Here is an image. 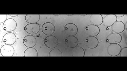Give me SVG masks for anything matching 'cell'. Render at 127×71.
Segmentation results:
<instances>
[{"label": "cell", "mask_w": 127, "mask_h": 71, "mask_svg": "<svg viewBox=\"0 0 127 71\" xmlns=\"http://www.w3.org/2000/svg\"><path fill=\"white\" fill-rule=\"evenodd\" d=\"M17 25V22L14 19L9 18L3 23V28L5 31L10 32L14 30L16 28Z\"/></svg>", "instance_id": "1"}, {"label": "cell", "mask_w": 127, "mask_h": 71, "mask_svg": "<svg viewBox=\"0 0 127 71\" xmlns=\"http://www.w3.org/2000/svg\"><path fill=\"white\" fill-rule=\"evenodd\" d=\"M44 43L47 48L52 49L55 48L57 46L58 41L56 37L54 36L50 35L45 39Z\"/></svg>", "instance_id": "2"}, {"label": "cell", "mask_w": 127, "mask_h": 71, "mask_svg": "<svg viewBox=\"0 0 127 71\" xmlns=\"http://www.w3.org/2000/svg\"><path fill=\"white\" fill-rule=\"evenodd\" d=\"M40 29V27L37 23H29L26 25L24 30L27 33L31 35L37 34Z\"/></svg>", "instance_id": "3"}, {"label": "cell", "mask_w": 127, "mask_h": 71, "mask_svg": "<svg viewBox=\"0 0 127 71\" xmlns=\"http://www.w3.org/2000/svg\"><path fill=\"white\" fill-rule=\"evenodd\" d=\"M64 30L67 35L69 36H74L77 34L78 29L76 25L72 23H69L65 26Z\"/></svg>", "instance_id": "4"}, {"label": "cell", "mask_w": 127, "mask_h": 71, "mask_svg": "<svg viewBox=\"0 0 127 71\" xmlns=\"http://www.w3.org/2000/svg\"><path fill=\"white\" fill-rule=\"evenodd\" d=\"M121 49V47L120 45L112 44L108 46L107 51L108 53L110 56H116L120 54Z\"/></svg>", "instance_id": "5"}, {"label": "cell", "mask_w": 127, "mask_h": 71, "mask_svg": "<svg viewBox=\"0 0 127 71\" xmlns=\"http://www.w3.org/2000/svg\"><path fill=\"white\" fill-rule=\"evenodd\" d=\"M14 53V49L11 45H4L0 49L1 54L3 57H11L13 56Z\"/></svg>", "instance_id": "6"}, {"label": "cell", "mask_w": 127, "mask_h": 71, "mask_svg": "<svg viewBox=\"0 0 127 71\" xmlns=\"http://www.w3.org/2000/svg\"><path fill=\"white\" fill-rule=\"evenodd\" d=\"M122 37L120 34L113 33L109 35L106 38V42L110 44H118L122 40Z\"/></svg>", "instance_id": "7"}, {"label": "cell", "mask_w": 127, "mask_h": 71, "mask_svg": "<svg viewBox=\"0 0 127 71\" xmlns=\"http://www.w3.org/2000/svg\"><path fill=\"white\" fill-rule=\"evenodd\" d=\"M42 33L45 35L50 36L53 35L55 32V27L52 23L46 22L43 25L42 27Z\"/></svg>", "instance_id": "8"}, {"label": "cell", "mask_w": 127, "mask_h": 71, "mask_svg": "<svg viewBox=\"0 0 127 71\" xmlns=\"http://www.w3.org/2000/svg\"><path fill=\"white\" fill-rule=\"evenodd\" d=\"M23 43L26 47L31 48L33 47L36 45V39L32 35H27L24 38Z\"/></svg>", "instance_id": "9"}, {"label": "cell", "mask_w": 127, "mask_h": 71, "mask_svg": "<svg viewBox=\"0 0 127 71\" xmlns=\"http://www.w3.org/2000/svg\"><path fill=\"white\" fill-rule=\"evenodd\" d=\"M17 38L15 34L12 33H7L3 37L2 40L5 44L10 45H13L16 41Z\"/></svg>", "instance_id": "10"}, {"label": "cell", "mask_w": 127, "mask_h": 71, "mask_svg": "<svg viewBox=\"0 0 127 71\" xmlns=\"http://www.w3.org/2000/svg\"><path fill=\"white\" fill-rule=\"evenodd\" d=\"M85 30L87 34L91 36H95L100 32V29L97 26L90 25L86 26Z\"/></svg>", "instance_id": "11"}, {"label": "cell", "mask_w": 127, "mask_h": 71, "mask_svg": "<svg viewBox=\"0 0 127 71\" xmlns=\"http://www.w3.org/2000/svg\"><path fill=\"white\" fill-rule=\"evenodd\" d=\"M117 17L115 15H107L103 18V25L106 27H110L117 21Z\"/></svg>", "instance_id": "12"}, {"label": "cell", "mask_w": 127, "mask_h": 71, "mask_svg": "<svg viewBox=\"0 0 127 71\" xmlns=\"http://www.w3.org/2000/svg\"><path fill=\"white\" fill-rule=\"evenodd\" d=\"M85 43L87 47L90 49L96 48L98 45L99 41L98 39L94 36H90L85 39Z\"/></svg>", "instance_id": "13"}, {"label": "cell", "mask_w": 127, "mask_h": 71, "mask_svg": "<svg viewBox=\"0 0 127 71\" xmlns=\"http://www.w3.org/2000/svg\"><path fill=\"white\" fill-rule=\"evenodd\" d=\"M66 45L69 48H73L77 47L79 43L78 39L74 36H69L66 38L65 40Z\"/></svg>", "instance_id": "14"}, {"label": "cell", "mask_w": 127, "mask_h": 71, "mask_svg": "<svg viewBox=\"0 0 127 71\" xmlns=\"http://www.w3.org/2000/svg\"><path fill=\"white\" fill-rule=\"evenodd\" d=\"M112 30L115 33L120 34L122 33L125 29V25L123 22L118 21L114 23L112 27Z\"/></svg>", "instance_id": "15"}, {"label": "cell", "mask_w": 127, "mask_h": 71, "mask_svg": "<svg viewBox=\"0 0 127 71\" xmlns=\"http://www.w3.org/2000/svg\"><path fill=\"white\" fill-rule=\"evenodd\" d=\"M90 20L93 25L100 26L103 23V18L101 15H92L90 16Z\"/></svg>", "instance_id": "16"}, {"label": "cell", "mask_w": 127, "mask_h": 71, "mask_svg": "<svg viewBox=\"0 0 127 71\" xmlns=\"http://www.w3.org/2000/svg\"><path fill=\"white\" fill-rule=\"evenodd\" d=\"M25 19L26 21L29 23H36L40 19V16L39 15H27Z\"/></svg>", "instance_id": "17"}, {"label": "cell", "mask_w": 127, "mask_h": 71, "mask_svg": "<svg viewBox=\"0 0 127 71\" xmlns=\"http://www.w3.org/2000/svg\"><path fill=\"white\" fill-rule=\"evenodd\" d=\"M85 52L84 49L80 47L73 48L72 51V56L73 57H84Z\"/></svg>", "instance_id": "18"}, {"label": "cell", "mask_w": 127, "mask_h": 71, "mask_svg": "<svg viewBox=\"0 0 127 71\" xmlns=\"http://www.w3.org/2000/svg\"><path fill=\"white\" fill-rule=\"evenodd\" d=\"M24 57H37L38 54L37 50L33 47L27 48L24 53Z\"/></svg>", "instance_id": "19"}, {"label": "cell", "mask_w": 127, "mask_h": 71, "mask_svg": "<svg viewBox=\"0 0 127 71\" xmlns=\"http://www.w3.org/2000/svg\"><path fill=\"white\" fill-rule=\"evenodd\" d=\"M62 53L61 51L58 49H54L50 52L49 56V57H62Z\"/></svg>", "instance_id": "20"}, {"label": "cell", "mask_w": 127, "mask_h": 71, "mask_svg": "<svg viewBox=\"0 0 127 71\" xmlns=\"http://www.w3.org/2000/svg\"><path fill=\"white\" fill-rule=\"evenodd\" d=\"M120 54L121 57H127V47H124L122 49Z\"/></svg>", "instance_id": "21"}, {"label": "cell", "mask_w": 127, "mask_h": 71, "mask_svg": "<svg viewBox=\"0 0 127 71\" xmlns=\"http://www.w3.org/2000/svg\"><path fill=\"white\" fill-rule=\"evenodd\" d=\"M7 18V15H0V23H3L6 20Z\"/></svg>", "instance_id": "22"}, {"label": "cell", "mask_w": 127, "mask_h": 71, "mask_svg": "<svg viewBox=\"0 0 127 71\" xmlns=\"http://www.w3.org/2000/svg\"><path fill=\"white\" fill-rule=\"evenodd\" d=\"M124 15H115L118 18H121L124 16Z\"/></svg>", "instance_id": "23"}, {"label": "cell", "mask_w": 127, "mask_h": 71, "mask_svg": "<svg viewBox=\"0 0 127 71\" xmlns=\"http://www.w3.org/2000/svg\"><path fill=\"white\" fill-rule=\"evenodd\" d=\"M9 16H10L12 17H15L17 16H18V15H9Z\"/></svg>", "instance_id": "24"}, {"label": "cell", "mask_w": 127, "mask_h": 71, "mask_svg": "<svg viewBox=\"0 0 127 71\" xmlns=\"http://www.w3.org/2000/svg\"><path fill=\"white\" fill-rule=\"evenodd\" d=\"M126 26H125V28H126V29L127 30V22H126Z\"/></svg>", "instance_id": "25"}]
</instances>
